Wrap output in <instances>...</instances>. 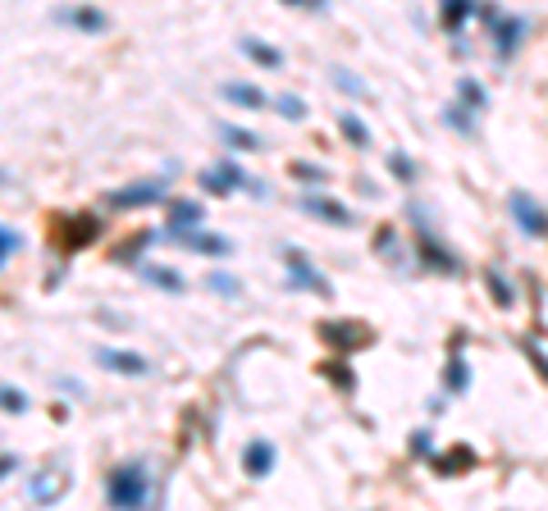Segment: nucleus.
Segmentation results:
<instances>
[{"label":"nucleus","mask_w":548,"mask_h":511,"mask_svg":"<svg viewBox=\"0 0 548 511\" xmlns=\"http://www.w3.org/2000/svg\"><path fill=\"white\" fill-rule=\"evenodd\" d=\"M489 292H493V301H498V306H512V292H507V283H502L498 274H489Z\"/></svg>","instance_id":"cd10ccee"},{"label":"nucleus","mask_w":548,"mask_h":511,"mask_svg":"<svg viewBox=\"0 0 548 511\" xmlns=\"http://www.w3.org/2000/svg\"><path fill=\"white\" fill-rule=\"evenodd\" d=\"M147 279H151V283H160L165 292H183V279H178L174 270H160V265H151V270H147Z\"/></svg>","instance_id":"412c9836"},{"label":"nucleus","mask_w":548,"mask_h":511,"mask_svg":"<svg viewBox=\"0 0 548 511\" xmlns=\"http://www.w3.org/2000/svg\"><path fill=\"white\" fill-rule=\"evenodd\" d=\"M320 342L343 347V352H357V347H370L375 333H370L361 320H325V324H320Z\"/></svg>","instance_id":"7ed1b4c3"},{"label":"nucleus","mask_w":548,"mask_h":511,"mask_svg":"<svg viewBox=\"0 0 548 511\" xmlns=\"http://www.w3.org/2000/svg\"><path fill=\"white\" fill-rule=\"evenodd\" d=\"M339 128L352 138V147H370V133H366V124H361L357 115H348V110H343V115H339Z\"/></svg>","instance_id":"aec40b11"},{"label":"nucleus","mask_w":548,"mask_h":511,"mask_svg":"<svg viewBox=\"0 0 548 511\" xmlns=\"http://www.w3.org/2000/svg\"><path fill=\"white\" fill-rule=\"evenodd\" d=\"M293 174H298L302 183H320V179H325V174H320V169H311V165H293Z\"/></svg>","instance_id":"2f4dec72"},{"label":"nucleus","mask_w":548,"mask_h":511,"mask_svg":"<svg viewBox=\"0 0 548 511\" xmlns=\"http://www.w3.org/2000/svg\"><path fill=\"white\" fill-rule=\"evenodd\" d=\"M10 251H19V233H10V229H0V265L10 261Z\"/></svg>","instance_id":"bb28decb"},{"label":"nucleus","mask_w":548,"mask_h":511,"mask_svg":"<svg viewBox=\"0 0 548 511\" xmlns=\"http://www.w3.org/2000/svg\"><path fill=\"white\" fill-rule=\"evenodd\" d=\"M284 261H289V274H293V283H298V288H307V292H320V297H334L330 279H325V274H316V270H311V265H307L298 251H289Z\"/></svg>","instance_id":"0eeeda50"},{"label":"nucleus","mask_w":548,"mask_h":511,"mask_svg":"<svg viewBox=\"0 0 548 511\" xmlns=\"http://www.w3.org/2000/svg\"><path fill=\"white\" fill-rule=\"evenodd\" d=\"M147 242H156V233H151V229L133 233L128 242H119V247H115V261H119V265H133V261L142 256V247H147Z\"/></svg>","instance_id":"dca6fc26"},{"label":"nucleus","mask_w":548,"mask_h":511,"mask_svg":"<svg viewBox=\"0 0 548 511\" xmlns=\"http://www.w3.org/2000/svg\"><path fill=\"white\" fill-rule=\"evenodd\" d=\"M289 5H311V10H320V5H325V0H289Z\"/></svg>","instance_id":"e433bc0d"},{"label":"nucleus","mask_w":548,"mask_h":511,"mask_svg":"<svg viewBox=\"0 0 548 511\" xmlns=\"http://www.w3.org/2000/svg\"><path fill=\"white\" fill-rule=\"evenodd\" d=\"M96 361L106 365V370H115V374H147V361L137 356V352H96Z\"/></svg>","instance_id":"9d476101"},{"label":"nucleus","mask_w":548,"mask_h":511,"mask_svg":"<svg viewBox=\"0 0 548 511\" xmlns=\"http://www.w3.org/2000/svg\"><path fill=\"white\" fill-rule=\"evenodd\" d=\"M466 15H471V0H443V28L448 33H457L466 24Z\"/></svg>","instance_id":"6ab92c4d"},{"label":"nucleus","mask_w":548,"mask_h":511,"mask_svg":"<svg viewBox=\"0 0 548 511\" xmlns=\"http://www.w3.org/2000/svg\"><path fill=\"white\" fill-rule=\"evenodd\" d=\"M393 169L402 174V183H411V160L407 156H393Z\"/></svg>","instance_id":"72a5a7b5"},{"label":"nucleus","mask_w":548,"mask_h":511,"mask_svg":"<svg viewBox=\"0 0 548 511\" xmlns=\"http://www.w3.org/2000/svg\"><path fill=\"white\" fill-rule=\"evenodd\" d=\"M188 247L201 251V256H228V251H233V242H228V238H215V233H192Z\"/></svg>","instance_id":"2eb2a0df"},{"label":"nucleus","mask_w":548,"mask_h":511,"mask_svg":"<svg viewBox=\"0 0 548 511\" xmlns=\"http://www.w3.org/2000/svg\"><path fill=\"white\" fill-rule=\"evenodd\" d=\"M56 24L78 28V33H106L110 28V19L101 10H92V5H65V10H56Z\"/></svg>","instance_id":"39448f33"},{"label":"nucleus","mask_w":548,"mask_h":511,"mask_svg":"<svg viewBox=\"0 0 548 511\" xmlns=\"http://www.w3.org/2000/svg\"><path fill=\"white\" fill-rule=\"evenodd\" d=\"M24 406H28L24 388H10V383H0V411H24Z\"/></svg>","instance_id":"5701e85b"},{"label":"nucleus","mask_w":548,"mask_h":511,"mask_svg":"<svg viewBox=\"0 0 548 511\" xmlns=\"http://www.w3.org/2000/svg\"><path fill=\"white\" fill-rule=\"evenodd\" d=\"M106 497H110V506H142V502H147V470H142V465H119V470H110Z\"/></svg>","instance_id":"f03ea898"},{"label":"nucleus","mask_w":548,"mask_h":511,"mask_svg":"<svg viewBox=\"0 0 548 511\" xmlns=\"http://www.w3.org/2000/svg\"><path fill=\"white\" fill-rule=\"evenodd\" d=\"M471 461H475V452H471V447H457V452L439 456V470H443V475H457V465H471Z\"/></svg>","instance_id":"4be33fe9"},{"label":"nucleus","mask_w":548,"mask_h":511,"mask_svg":"<svg viewBox=\"0 0 548 511\" xmlns=\"http://www.w3.org/2000/svg\"><path fill=\"white\" fill-rule=\"evenodd\" d=\"M201 206L197 201H174L169 206V229H192V224H201Z\"/></svg>","instance_id":"4468645a"},{"label":"nucleus","mask_w":548,"mask_h":511,"mask_svg":"<svg viewBox=\"0 0 548 511\" xmlns=\"http://www.w3.org/2000/svg\"><path fill=\"white\" fill-rule=\"evenodd\" d=\"M269 470H274V447H269V443H251V447H247V475L260 479V475H269Z\"/></svg>","instance_id":"ddd939ff"},{"label":"nucleus","mask_w":548,"mask_h":511,"mask_svg":"<svg viewBox=\"0 0 548 511\" xmlns=\"http://www.w3.org/2000/svg\"><path fill=\"white\" fill-rule=\"evenodd\" d=\"M210 288H215L219 297H238V292H242V283H238V279H228V274H215V279H210Z\"/></svg>","instance_id":"a878e982"},{"label":"nucleus","mask_w":548,"mask_h":511,"mask_svg":"<svg viewBox=\"0 0 548 511\" xmlns=\"http://www.w3.org/2000/svg\"><path fill=\"white\" fill-rule=\"evenodd\" d=\"M525 352H530V361H534V370H539V374L548 379V356H543L539 347H530V342H525Z\"/></svg>","instance_id":"473e14b6"},{"label":"nucleus","mask_w":548,"mask_h":511,"mask_svg":"<svg viewBox=\"0 0 548 511\" xmlns=\"http://www.w3.org/2000/svg\"><path fill=\"white\" fill-rule=\"evenodd\" d=\"M448 383L462 388V383H466V365H448Z\"/></svg>","instance_id":"f704fd0d"},{"label":"nucleus","mask_w":548,"mask_h":511,"mask_svg":"<svg viewBox=\"0 0 548 511\" xmlns=\"http://www.w3.org/2000/svg\"><path fill=\"white\" fill-rule=\"evenodd\" d=\"M201 188L215 192V197H224V192H233V188H251V179H247L238 165H219V169H210V174L201 179Z\"/></svg>","instance_id":"6e6552de"},{"label":"nucleus","mask_w":548,"mask_h":511,"mask_svg":"<svg viewBox=\"0 0 548 511\" xmlns=\"http://www.w3.org/2000/svg\"><path fill=\"white\" fill-rule=\"evenodd\" d=\"M462 97H466V101H471V106H475V110H480V106H484V92H480V87H475V83H462Z\"/></svg>","instance_id":"7c9ffc66"},{"label":"nucleus","mask_w":548,"mask_h":511,"mask_svg":"<svg viewBox=\"0 0 548 511\" xmlns=\"http://www.w3.org/2000/svg\"><path fill=\"white\" fill-rule=\"evenodd\" d=\"M219 138H224L228 147H238V151H256V147H260V138H256V133L233 128V124H219Z\"/></svg>","instance_id":"a211bd4d"},{"label":"nucleus","mask_w":548,"mask_h":511,"mask_svg":"<svg viewBox=\"0 0 548 511\" xmlns=\"http://www.w3.org/2000/svg\"><path fill=\"white\" fill-rule=\"evenodd\" d=\"M160 197H165V183H160V179H151V183H133V188L110 192V197H106V206H115V210H133V206H151V201H160Z\"/></svg>","instance_id":"20e7f679"},{"label":"nucleus","mask_w":548,"mask_h":511,"mask_svg":"<svg viewBox=\"0 0 548 511\" xmlns=\"http://www.w3.org/2000/svg\"><path fill=\"white\" fill-rule=\"evenodd\" d=\"M10 470H15V456H0V479H5Z\"/></svg>","instance_id":"c9c22d12"},{"label":"nucleus","mask_w":548,"mask_h":511,"mask_svg":"<svg viewBox=\"0 0 548 511\" xmlns=\"http://www.w3.org/2000/svg\"><path fill=\"white\" fill-rule=\"evenodd\" d=\"M219 92H224V101H233V106H242V110H265V106H269L265 92L251 87V83H224Z\"/></svg>","instance_id":"1a4fd4ad"},{"label":"nucleus","mask_w":548,"mask_h":511,"mask_svg":"<svg viewBox=\"0 0 548 511\" xmlns=\"http://www.w3.org/2000/svg\"><path fill=\"white\" fill-rule=\"evenodd\" d=\"M96 238H101V220H96V215H87V210L60 215V220L51 224V242H56V251H65V256L83 251V247H87V242H96Z\"/></svg>","instance_id":"f257e3e1"},{"label":"nucleus","mask_w":548,"mask_h":511,"mask_svg":"<svg viewBox=\"0 0 548 511\" xmlns=\"http://www.w3.org/2000/svg\"><path fill=\"white\" fill-rule=\"evenodd\" d=\"M512 215H516V224H521L525 233H534V238L548 233V215H543V206L530 201L525 192H512Z\"/></svg>","instance_id":"423d86ee"},{"label":"nucleus","mask_w":548,"mask_h":511,"mask_svg":"<svg viewBox=\"0 0 548 511\" xmlns=\"http://www.w3.org/2000/svg\"><path fill=\"white\" fill-rule=\"evenodd\" d=\"M274 110H279L284 119H302L307 110H302V101L298 97H279V101H274Z\"/></svg>","instance_id":"393cba45"},{"label":"nucleus","mask_w":548,"mask_h":511,"mask_svg":"<svg viewBox=\"0 0 548 511\" xmlns=\"http://www.w3.org/2000/svg\"><path fill=\"white\" fill-rule=\"evenodd\" d=\"M242 51H247L256 65H265V69H279V65H284V56H279V51H274V46H265V42H251V37L242 42Z\"/></svg>","instance_id":"f3484780"},{"label":"nucleus","mask_w":548,"mask_h":511,"mask_svg":"<svg viewBox=\"0 0 548 511\" xmlns=\"http://www.w3.org/2000/svg\"><path fill=\"white\" fill-rule=\"evenodd\" d=\"M307 210H311V215H320L325 224H339V229H348V224H352V215H348L339 201H330V197H307Z\"/></svg>","instance_id":"9b49d317"},{"label":"nucleus","mask_w":548,"mask_h":511,"mask_svg":"<svg viewBox=\"0 0 548 511\" xmlns=\"http://www.w3.org/2000/svg\"><path fill=\"white\" fill-rule=\"evenodd\" d=\"M421 256H425L434 270H457V261H452V256H443V247H434V242H421Z\"/></svg>","instance_id":"b1692460"},{"label":"nucleus","mask_w":548,"mask_h":511,"mask_svg":"<svg viewBox=\"0 0 548 511\" xmlns=\"http://www.w3.org/2000/svg\"><path fill=\"white\" fill-rule=\"evenodd\" d=\"M325 374L339 383V388H352V370H339V365H325Z\"/></svg>","instance_id":"c756f323"},{"label":"nucleus","mask_w":548,"mask_h":511,"mask_svg":"<svg viewBox=\"0 0 548 511\" xmlns=\"http://www.w3.org/2000/svg\"><path fill=\"white\" fill-rule=\"evenodd\" d=\"M334 83H339V87H348V92H357V97L366 92V83H361V78H352V74H343V69L334 74Z\"/></svg>","instance_id":"c85d7f7f"},{"label":"nucleus","mask_w":548,"mask_h":511,"mask_svg":"<svg viewBox=\"0 0 548 511\" xmlns=\"http://www.w3.org/2000/svg\"><path fill=\"white\" fill-rule=\"evenodd\" d=\"M484 15H489V24L498 28V33H493V37H498V51H502V56H512V51H516V42H521V24H516V19H498L493 10H484Z\"/></svg>","instance_id":"f8f14e48"}]
</instances>
